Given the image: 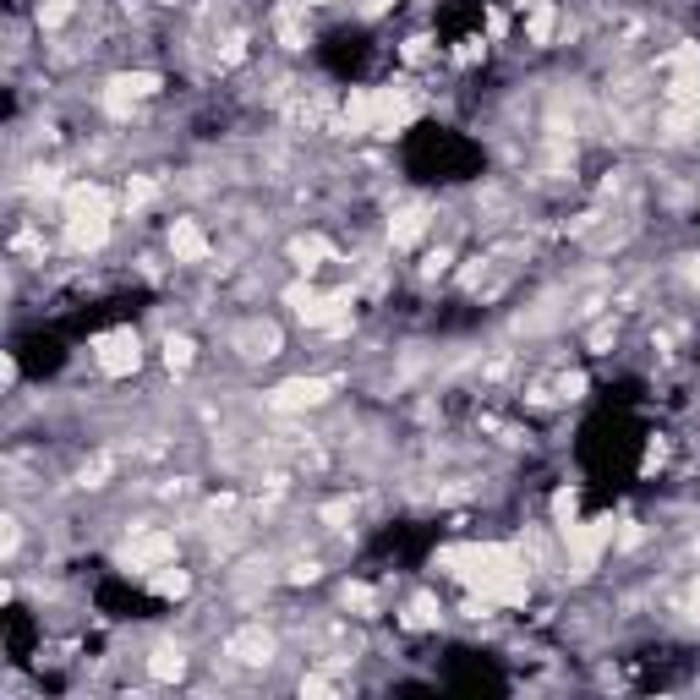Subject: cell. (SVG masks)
Here are the masks:
<instances>
[{
  "label": "cell",
  "mask_w": 700,
  "mask_h": 700,
  "mask_svg": "<svg viewBox=\"0 0 700 700\" xmlns=\"http://www.w3.org/2000/svg\"><path fill=\"white\" fill-rule=\"evenodd\" d=\"M148 591H154V597H165V602H181L186 591H192V575H186L181 564H159L154 575H148Z\"/></svg>",
  "instance_id": "ac0fdd59"
},
{
  "label": "cell",
  "mask_w": 700,
  "mask_h": 700,
  "mask_svg": "<svg viewBox=\"0 0 700 700\" xmlns=\"http://www.w3.org/2000/svg\"><path fill=\"white\" fill-rule=\"evenodd\" d=\"M558 536H564V553H569V575L586 580V575H597L602 553H608L613 536H618V525H613V515H602V520H575Z\"/></svg>",
  "instance_id": "7a4b0ae2"
},
{
  "label": "cell",
  "mask_w": 700,
  "mask_h": 700,
  "mask_svg": "<svg viewBox=\"0 0 700 700\" xmlns=\"http://www.w3.org/2000/svg\"><path fill=\"white\" fill-rule=\"evenodd\" d=\"M553 389H558V400H580V394H586V372H564Z\"/></svg>",
  "instance_id": "f546056e"
},
{
  "label": "cell",
  "mask_w": 700,
  "mask_h": 700,
  "mask_svg": "<svg viewBox=\"0 0 700 700\" xmlns=\"http://www.w3.org/2000/svg\"><path fill=\"white\" fill-rule=\"evenodd\" d=\"M553 28H558V11H553V0H542V6H531V22H525V33H531V44H553Z\"/></svg>",
  "instance_id": "cb8c5ba5"
},
{
  "label": "cell",
  "mask_w": 700,
  "mask_h": 700,
  "mask_svg": "<svg viewBox=\"0 0 700 700\" xmlns=\"http://www.w3.org/2000/svg\"><path fill=\"white\" fill-rule=\"evenodd\" d=\"M679 274L690 279V285H700V258H695V252H690V258H679Z\"/></svg>",
  "instance_id": "e575fe53"
},
{
  "label": "cell",
  "mask_w": 700,
  "mask_h": 700,
  "mask_svg": "<svg viewBox=\"0 0 700 700\" xmlns=\"http://www.w3.org/2000/svg\"><path fill=\"white\" fill-rule=\"evenodd\" d=\"M186 668H192V657H186L181 640H154V651H148V679L154 684H181Z\"/></svg>",
  "instance_id": "30bf717a"
},
{
  "label": "cell",
  "mask_w": 700,
  "mask_h": 700,
  "mask_svg": "<svg viewBox=\"0 0 700 700\" xmlns=\"http://www.w3.org/2000/svg\"><path fill=\"white\" fill-rule=\"evenodd\" d=\"M154 197H159V181H154V175H132V181H126V214H143Z\"/></svg>",
  "instance_id": "d4e9b609"
},
{
  "label": "cell",
  "mask_w": 700,
  "mask_h": 700,
  "mask_svg": "<svg viewBox=\"0 0 700 700\" xmlns=\"http://www.w3.org/2000/svg\"><path fill=\"white\" fill-rule=\"evenodd\" d=\"M290 586H312V580H323V564H312V558H296V564L285 569Z\"/></svg>",
  "instance_id": "f1b7e54d"
},
{
  "label": "cell",
  "mask_w": 700,
  "mask_h": 700,
  "mask_svg": "<svg viewBox=\"0 0 700 700\" xmlns=\"http://www.w3.org/2000/svg\"><path fill=\"white\" fill-rule=\"evenodd\" d=\"M405 629H433L438 624V618H443V608H438V597H433V591H416V597L411 602H405Z\"/></svg>",
  "instance_id": "d6986e66"
},
{
  "label": "cell",
  "mask_w": 700,
  "mask_h": 700,
  "mask_svg": "<svg viewBox=\"0 0 700 700\" xmlns=\"http://www.w3.org/2000/svg\"><path fill=\"white\" fill-rule=\"evenodd\" d=\"M449 263H454V252H449V247H438V252H427L422 274H427V279H438V274H443V268H449Z\"/></svg>",
  "instance_id": "4dcf8cb0"
},
{
  "label": "cell",
  "mask_w": 700,
  "mask_h": 700,
  "mask_svg": "<svg viewBox=\"0 0 700 700\" xmlns=\"http://www.w3.org/2000/svg\"><path fill=\"white\" fill-rule=\"evenodd\" d=\"M274 28H279V44H285V50H307V17H301L296 0H279L274 6Z\"/></svg>",
  "instance_id": "e0dca14e"
},
{
  "label": "cell",
  "mask_w": 700,
  "mask_h": 700,
  "mask_svg": "<svg viewBox=\"0 0 700 700\" xmlns=\"http://www.w3.org/2000/svg\"><path fill=\"white\" fill-rule=\"evenodd\" d=\"M700 132V104H668V115H662V143H690Z\"/></svg>",
  "instance_id": "9a60e30c"
},
{
  "label": "cell",
  "mask_w": 700,
  "mask_h": 700,
  "mask_svg": "<svg viewBox=\"0 0 700 700\" xmlns=\"http://www.w3.org/2000/svg\"><path fill=\"white\" fill-rule=\"evenodd\" d=\"M17 547H22V525H17V515L6 520V558H17Z\"/></svg>",
  "instance_id": "836d02e7"
},
{
  "label": "cell",
  "mask_w": 700,
  "mask_h": 700,
  "mask_svg": "<svg viewBox=\"0 0 700 700\" xmlns=\"http://www.w3.org/2000/svg\"><path fill=\"white\" fill-rule=\"evenodd\" d=\"M433 569L482 591L493 608H525L531 602V564L509 542H449L433 553Z\"/></svg>",
  "instance_id": "6da1fadb"
},
{
  "label": "cell",
  "mask_w": 700,
  "mask_h": 700,
  "mask_svg": "<svg viewBox=\"0 0 700 700\" xmlns=\"http://www.w3.org/2000/svg\"><path fill=\"white\" fill-rule=\"evenodd\" d=\"M225 657L241 662V668H268L279 657V635L268 624H241L225 635Z\"/></svg>",
  "instance_id": "8992f818"
},
{
  "label": "cell",
  "mask_w": 700,
  "mask_h": 700,
  "mask_svg": "<svg viewBox=\"0 0 700 700\" xmlns=\"http://www.w3.org/2000/svg\"><path fill=\"white\" fill-rule=\"evenodd\" d=\"M422 236H427V203H405L400 214L389 219V247L394 252H411Z\"/></svg>",
  "instance_id": "8fae6325"
},
{
  "label": "cell",
  "mask_w": 700,
  "mask_h": 700,
  "mask_svg": "<svg viewBox=\"0 0 700 700\" xmlns=\"http://www.w3.org/2000/svg\"><path fill=\"white\" fill-rule=\"evenodd\" d=\"M285 258L301 268V274H312V268H323V263H334V247L323 236H290V247H285Z\"/></svg>",
  "instance_id": "2e32d148"
},
{
  "label": "cell",
  "mask_w": 700,
  "mask_h": 700,
  "mask_svg": "<svg viewBox=\"0 0 700 700\" xmlns=\"http://www.w3.org/2000/svg\"><path fill=\"white\" fill-rule=\"evenodd\" d=\"M137 542L121 553L126 569H143V575H154L159 564H175V536L170 531H154V525H143V531H132Z\"/></svg>",
  "instance_id": "ba28073f"
},
{
  "label": "cell",
  "mask_w": 700,
  "mask_h": 700,
  "mask_svg": "<svg viewBox=\"0 0 700 700\" xmlns=\"http://www.w3.org/2000/svg\"><path fill=\"white\" fill-rule=\"evenodd\" d=\"M318 296H323V290L312 285V279H296V285H285V307L296 312V318H301V312H307V307H312V301H318Z\"/></svg>",
  "instance_id": "4316f807"
},
{
  "label": "cell",
  "mask_w": 700,
  "mask_h": 700,
  "mask_svg": "<svg viewBox=\"0 0 700 700\" xmlns=\"http://www.w3.org/2000/svg\"><path fill=\"white\" fill-rule=\"evenodd\" d=\"M690 613L700 618V575H695V586H690Z\"/></svg>",
  "instance_id": "8d00e7d4"
},
{
  "label": "cell",
  "mask_w": 700,
  "mask_h": 700,
  "mask_svg": "<svg viewBox=\"0 0 700 700\" xmlns=\"http://www.w3.org/2000/svg\"><path fill=\"white\" fill-rule=\"evenodd\" d=\"M165 247H170V258H175V263H186V268H197V263L214 258V241L203 236V225H197V219H170Z\"/></svg>",
  "instance_id": "9c48e42d"
},
{
  "label": "cell",
  "mask_w": 700,
  "mask_h": 700,
  "mask_svg": "<svg viewBox=\"0 0 700 700\" xmlns=\"http://www.w3.org/2000/svg\"><path fill=\"white\" fill-rule=\"evenodd\" d=\"M110 83L121 93H132V99H154V93L165 88V83H159V72H121V77H110Z\"/></svg>",
  "instance_id": "603a6c76"
},
{
  "label": "cell",
  "mask_w": 700,
  "mask_h": 700,
  "mask_svg": "<svg viewBox=\"0 0 700 700\" xmlns=\"http://www.w3.org/2000/svg\"><path fill=\"white\" fill-rule=\"evenodd\" d=\"M340 602H345V608H356V618H378V591L361 586V580H345V586H340Z\"/></svg>",
  "instance_id": "7402d4cb"
},
{
  "label": "cell",
  "mask_w": 700,
  "mask_h": 700,
  "mask_svg": "<svg viewBox=\"0 0 700 700\" xmlns=\"http://www.w3.org/2000/svg\"><path fill=\"white\" fill-rule=\"evenodd\" d=\"M33 17H39L44 33H61L66 22L77 17V0H39V11H33Z\"/></svg>",
  "instance_id": "44dd1931"
},
{
  "label": "cell",
  "mask_w": 700,
  "mask_h": 700,
  "mask_svg": "<svg viewBox=\"0 0 700 700\" xmlns=\"http://www.w3.org/2000/svg\"><path fill=\"white\" fill-rule=\"evenodd\" d=\"M389 6H394V0H367L361 11H367V17H378V11H389Z\"/></svg>",
  "instance_id": "d590c367"
},
{
  "label": "cell",
  "mask_w": 700,
  "mask_h": 700,
  "mask_svg": "<svg viewBox=\"0 0 700 700\" xmlns=\"http://www.w3.org/2000/svg\"><path fill=\"white\" fill-rule=\"evenodd\" d=\"M416 110H422V99H416L411 83L372 88V137H400L416 121Z\"/></svg>",
  "instance_id": "277c9868"
},
{
  "label": "cell",
  "mask_w": 700,
  "mask_h": 700,
  "mask_svg": "<svg viewBox=\"0 0 700 700\" xmlns=\"http://www.w3.org/2000/svg\"><path fill=\"white\" fill-rule=\"evenodd\" d=\"M318 520L334 525V531H345V520H356V504H350V498H334V504L318 509Z\"/></svg>",
  "instance_id": "83f0119b"
},
{
  "label": "cell",
  "mask_w": 700,
  "mask_h": 700,
  "mask_svg": "<svg viewBox=\"0 0 700 700\" xmlns=\"http://www.w3.org/2000/svg\"><path fill=\"white\" fill-rule=\"evenodd\" d=\"M159 350H165V367L170 372H186L197 361V340H192V334H165V345H159Z\"/></svg>",
  "instance_id": "ffe728a7"
},
{
  "label": "cell",
  "mask_w": 700,
  "mask_h": 700,
  "mask_svg": "<svg viewBox=\"0 0 700 700\" xmlns=\"http://www.w3.org/2000/svg\"><path fill=\"white\" fill-rule=\"evenodd\" d=\"M334 132H340V137H367L372 132V88H350V99L340 104Z\"/></svg>",
  "instance_id": "4fadbf2b"
},
{
  "label": "cell",
  "mask_w": 700,
  "mask_h": 700,
  "mask_svg": "<svg viewBox=\"0 0 700 700\" xmlns=\"http://www.w3.org/2000/svg\"><path fill=\"white\" fill-rule=\"evenodd\" d=\"M110 225L115 214H104V208H88V214H66L61 219V241L72 258H93V252L110 247Z\"/></svg>",
  "instance_id": "5b68a950"
},
{
  "label": "cell",
  "mask_w": 700,
  "mask_h": 700,
  "mask_svg": "<svg viewBox=\"0 0 700 700\" xmlns=\"http://www.w3.org/2000/svg\"><path fill=\"white\" fill-rule=\"evenodd\" d=\"M575 520H580V493L575 487H558L553 493V531H569Z\"/></svg>",
  "instance_id": "484cf974"
},
{
  "label": "cell",
  "mask_w": 700,
  "mask_h": 700,
  "mask_svg": "<svg viewBox=\"0 0 700 700\" xmlns=\"http://www.w3.org/2000/svg\"><path fill=\"white\" fill-rule=\"evenodd\" d=\"M88 208H104V214H115V197L104 192L99 181H72L61 192V214H88Z\"/></svg>",
  "instance_id": "5bb4252c"
},
{
  "label": "cell",
  "mask_w": 700,
  "mask_h": 700,
  "mask_svg": "<svg viewBox=\"0 0 700 700\" xmlns=\"http://www.w3.org/2000/svg\"><path fill=\"white\" fill-rule=\"evenodd\" d=\"M236 350H241L247 361H268V356H279V329H274V323H263V318L241 323V329H236Z\"/></svg>",
  "instance_id": "7c38bea8"
},
{
  "label": "cell",
  "mask_w": 700,
  "mask_h": 700,
  "mask_svg": "<svg viewBox=\"0 0 700 700\" xmlns=\"http://www.w3.org/2000/svg\"><path fill=\"white\" fill-rule=\"evenodd\" d=\"M618 340V323H597V329H591V350H608Z\"/></svg>",
  "instance_id": "1f68e13d"
},
{
  "label": "cell",
  "mask_w": 700,
  "mask_h": 700,
  "mask_svg": "<svg viewBox=\"0 0 700 700\" xmlns=\"http://www.w3.org/2000/svg\"><path fill=\"white\" fill-rule=\"evenodd\" d=\"M296 690H301V695H329V679H323V673H301Z\"/></svg>",
  "instance_id": "d6a6232c"
},
{
  "label": "cell",
  "mask_w": 700,
  "mask_h": 700,
  "mask_svg": "<svg viewBox=\"0 0 700 700\" xmlns=\"http://www.w3.org/2000/svg\"><path fill=\"white\" fill-rule=\"evenodd\" d=\"M329 389H334L329 378H285L279 389H268V411H279V416L318 411V405L329 400Z\"/></svg>",
  "instance_id": "52a82bcc"
},
{
  "label": "cell",
  "mask_w": 700,
  "mask_h": 700,
  "mask_svg": "<svg viewBox=\"0 0 700 700\" xmlns=\"http://www.w3.org/2000/svg\"><path fill=\"white\" fill-rule=\"evenodd\" d=\"M88 350H93V367H99L104 378H132V372L143 367V334L137 329H104Z\"/></svg>",
  "instance_id": "3957f363"
}]
</instances>
